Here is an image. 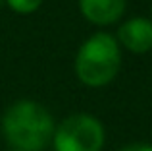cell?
I'll return each mask as SVG.
<instances>
[{"label":"cell","mask_w":152,"mask_h":151,"mask_svg":"<svg viewBox=\"0 0 152 151\" xmlns=\"http://www.w3.org/2000/svg\"><path fill=\"white\" fill-rule=\"evenodd\" d=\"M54 118L35 101H18L2 116V132L15 151H42L54 136Z\"/></svg>","instance_id":"6da1fadb"},{"label":"cell","mask_w":152,"mask_h":151,"mask_svg":"<svg viewBox=\"0 0 152 151\" xmlns=\"http://www.w3.org/2000/svg\"><path fill=\"white\" fill-rule=\"evenodd\" d=\"M121 66L119 43L108 33H94L75 56V74L85 85L102 87L118 76Z\"/></svg>","instance_id":"7a4b0ae2"},{"label":"cell","mask_w":152,"mask_h":151,"mask_svg":"<svg viewBox=\"0 0 152 151\" xmlns=\"http://www.w3.org/2000/svg\"><path fill=\"white\" fill-rule=\"evenodd\" d=\"M106 132L98 118L77 113L64 118L56 126L52 145L54 151H102Z\"/></svg>","instance_id":"3957f363"},{"label":"cell","mask_w":152,"mask_h":151,"mask_svg":"<svg viewBox=\"0 0 152 151\" xmlns=\"http://www.w3.org/2000/svg\"><path fill=\"white\" fill-rule=\"evenodd\" d=\"M118 43L127 50L145 54L152 49V19L148 18H131L118 29Z\"/></svg>","instance_id":"277c9868"},{"label":"cell","mask_w":152,"mask_h":151,"mask_svg":"<svg viewBox=\"0 0 152 151\" xmlns=\"http://www.w3.org/2000/svg\"><path fill=\"white\" fill-rule=\"evenodd\" d=\"M83 16L96 25H108L121 18L125 0H79Z\"/></svg>","instance_id":"5b68a950"},{"label":"cell","mask_w":152,"mask_h":151,"mask_svg":"<svg viewBox=\"0 0 152 151\" xmlns=\"http://www.w3.org/2000/svg\"><path fill=\"white\" fill-rule=\"evenodd\" d=\"M8 6L18 14H31V12L39 10L42 0H6Z\"/></svg>","instance_id":"8992f818"},{"label":"cell","mask_w":152,"mask_h":151,"mask_svg":"<svg viewBox=\"0 0 152 151\" xmlns=\"http://www.w3.org/2000/svg\"><path fill=\"white\" fill-rule=\"evenodd\" d=\"M119 151H152V145H148V144H129L125 147H121Z\"/></svg>","instance_id":"52a82bcc"}]
</instances>
